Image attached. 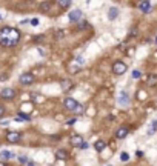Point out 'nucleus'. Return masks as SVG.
Returning <instances> with one entry per match:
<instances>
[{"label": "nucleus", "mask_w": 157, "mask_h": 166, "mask_svg": "<svg viewBox=\"0 0 157 166\" xmlns=\"http://www.w3.org/2000/svg\"><path fill=\"white\" fill-rule=\"evenodd\" d=\"M49 6H51V3H49V2H43L42 5H40V9H42L43 12H46L49 9Z\"/></svg>", "instance_id": "20"}, {"label": "nucleus", "mask_w": 157, "mask_h": 166, "mask_svg": "<svg viewBox=\"0 0 157 166\" xmlns=\"http://www.w3.org/2000/svg\"><path fill=\"white\" fill-rule=\"evenodd\" d=\"M31 25H33V26H37V25H39V19H33V20H31Z\"/></svg>", "instance_id": "26"}, {"label": "nucleus", "mask_w": 157, "mask_h": 166, "mask_svg": "<svg viewBox=\"0 0 157 166\" xmlns=\"http://www.w3.org/2000/svg\"><path fill=\"white\" fill-rule=\"evenodd\" d=\"M86 28H89V23H88V22H80L79 29H86Z\"/></svg>", "instance_id": "22"}, {"label": "nucleus", "mask_w": 157, "mask_h": 166, "mask_svg": "<svg viewBox=\"0 0 157 166\" xmlns=\"http://www.w3.org/2000/svg\"><path fill=\"white\" fill-rule=\"evenodd\" d=\"M139 8H140V11H143V12H150L151 3L150 2H140V3H139Z\"/></svg>", "instance_id": "13"}, {"label": "nucleus", "mask_w": 157, "mask_h": 166, "mask_svg": "<svg viewBox=\"0 0 157 166\" xmlns=\"http://www.w3.org/2000/svg\"><path fill=\"white\" fill-rule=\"evenodd\" d=\"M19 80H20V83L22 85H25V86H28V85H31V83H34V80H35V77L31 72H23L19 77Z\"/></svg>", "instance_id": "3"}, {"label": "nucleus", "mask_w": 157, "mask_h": 166, "mask_svg": "<svg viewBox=\"0 0 157 166\" xmlns=\"http://www.w3.org/2000/svg\"><path fill=\"white\" fill-rule=\"evenodd\" d=\"M148 85H151V86L157 85V75L156 74H151L150 77H148Z\"/></svg>", "instance_id": "16"}, {"label": "nucleus", "mask_w": 157, "mask_h": 166, "mask_svg": "<svg viewBox=\"0 0 157 166\" xmlns=\"http://www.w3.org/2000/svg\"><path fill=\"white\" fill-rule=\"evenodd\" d=\"M80 148H82V149H88V148H89V145H88V143H86V142H83V145H82V146H80Z\"/></svg>", "instance_id": "29"}, {"label": "nucleus", "mask_w": 157, "mask_h": 166, "mask_svg": "<svg viewBox=\"0 0 157 166\" xmlns=\"http://www.w3.org/2000/svg\"><path fill=\"white\" fill-rule=\"evenodd\" d=\"M156 43H157V39H156Z\"/></svg>", "instance_id": "33"}, {"label": "nucleus", "mask_w": 157, "mask_h": 166, "mask_svg": "<svg viewBox=\"0 0 157 166\" xmlns=\"http://www.w3.org/2000/svg\"><path fill=\"white\" fill-rule=\"evenodd\" d=\"M140 71H133V79H140Z\"/></svg>", "instance_id": "24"}, {"label": "nucleus", "mask_w": 157, "mask_h": 166, "mask_svg": "<svg viewBox=\"0 0 157 166\" xmlns=\"http://www.w3.org/2000/svg\"><path fill=\"white\" fill-rule=\"evenodd\" d=\"M3 114H5V108L0 105V117H3Z\"/></svg>", "instance_id": "28"}, {"label": "nucleus", "mask_w": 157, "mask_h": 166, "mask_svg": "<svg viewBox=\"0 0 157 166\" xmlns=\"http://www.w3.org/2000/svg\"><path fill=\"white\" fill-rule=\"evenodd\" d=\"M19 119L26 120V122H29V115H26V114H23V112H19Z\"/></svg>", "instance_id": "23"}, {"label": "nucleus", "mask_w": 157, "mask_h": 166, "mask_svg": "<svg viewBox=\"0 0 157 166\" xmlns=\"http://www.w3.org/2000/svg\"><path fill=\"white\" fill-rule=\"evenodd\" d=\"M105 148H106V143L102 142V140H99V142L94 143V149H96L97 152H102L103 149H105Z\"/></svg>", "instance_id": "12"}, {"label": "nucleus", "mask_w": 157, "mask_h": 166, "mask_svg": "<svg viewBox=\"0 0 157 166\" xmlns=\"http://www.w3.org/2000/svg\"><path fill=\"white\" fill-rule=\"evenodd\" d=\"M80 17H82V11L80 9H74L69 12V20L73 22V23H75V22L80 20Z\"/></svg>", "instance_id": "7"}, {"label": "nucleus", "mask_w": 157, "mask_h": 166, "mask_svg": "<svg viewBox=\"0 0 157 166\" xmlns=\"http://www.w3.org/2000/svg\"><path fill=\"white\" fill-rule=\"evenodd\" d=\"M11 157H12V154L10 151H2L0 152V159L2 160H8V159H11Z\"/></svg>", "instance_id": "17"}, {"label": "nucleus", "mask_w": 157, "mask_h": 166, "mask_svg": "<svg viewBox=\"0 0 157 166\" xmlns=\"http://www.w3.org/2000/svg\"><path fill=\"white\" fill-rule=\"evenodd\" d=\"M83 138H82V136H79V134H75V136H73L71 137V143H73V146H82L83 145Z\"/></svg>", "instance_id": "8"}, {"label": "nucleus", "mask_w": 157, "mask_h": 166, "mask_svg": "<svg viewBox=\"0 0 157 166\" xmlns=\"http://www.w3.org/2000/svg\"><path fill=\"white\" fill-rule=\"evenodd\" d=\"M19 161H20V163H26V161H28V159H26V157H23V155H22L20 159H19Z\"/></svg>", "instance_id": "27"}, {"label": "nucleus", "mask_w": 157, "mask_h": 166, "mask_svg": "<svg viewBox=\"0 0 157 166\" xmlns=\"http://www.w3.org/2000/svg\"><path fill=\"white\" fill-rule=\"evenodd\" d=\"M120 160H122V161H128V160H129L128 152H122V154H120Z\"/></svg>", "instance_id": "21"}, {"label": "nucleus", "mask_w": 157, "mask_h": 166, "mask_svg": "<svg viewBox=\"0 0 157 166\" xmlns=\"http://www.w3.org/2000/svg\"><path fill=\"white\" fill-rule=\"evenodd\" d=\"M0 166H8V165L5 163V161H0Z\"/></svg>", "instance_id": "31"}, {"label": "nucleus", "mask_w": 157, "mask_h": 166, "mask_svg": "<svg viewBox=\"0 0 157 166\" xmlns=\"http://www.w3.org/2000/svg\"><path fill=\"white\" fill-rule=\"evenodd\" d=\"M128 132H129L128 128H119L117 132H116V137H117V138H125L128 136Z\"/></svg>", "instance_id": "10"}, {"label": "nucleus", "mask_w": 157, "mask_h": 166, "mask_svg": "<svg viewBox=\"0 0 157 166\" xmlns=\"http://www.w3.org/2000/svg\"><path fill=\"white\" fill-rule=\"evenodd\" d=\"M20 40V33L16 28H10V26H5V28L0 29V45L5 48H11L16 46Z\"/></svg>", "instance_id": "1"}, {"label": "nucleus", "mask_w": 157, "mask_h": 166, "mask_svg": "<svg viewBox=\"0 0 157 166\" xmlns=\"http://www.w3.org/2000/svg\"><path fill=\"white\" fill-rule=\"evenodd\" d=\"M69 88H71V82L69 80H63V82H62V89H63V91H68Z\"/></svg>", "instance_id": "19"}, {"label": "nucleus", "mask_w": 157, "mask_h": 166, "mask_svg": "<svg viewBox=\"0 0 157 166\" xmlns=\"http://www.w3.org/2000/svg\"><path fill=\"white\" fill-rule=\"evenodd\" d=\"M113 72L116 75H123L125 72H126V65H125L123 62H116V63L113 65Z\"/></svg>", "instance_id": "2"}, {"label": "nucleus", "mask_w": 157, "mask_h": 166, "mask_svg": "<svg viewBox=\"0 0 157 166\" xmlns=\"http://www.w3.org/2000/svg\"><path fill=\"white\" fill-rule=\"evenodd\" d=\"M156 129H157V120H152L151 126H150V129H148V136H152V134L156 132Z\"/></svg>", "instance_id": "15"}, {"label": "nucleus", "mask_w": 157, "mask_h": 166, "mask_svg": "<svg viewBox=\"0 0 157 166\" xmlns=\"http://www.w3.org/2000/svg\"><path fill=\"white\" fill-rule=\"evenodd\" d=\"M29 166H34V163H33V161H31V163H29Z\"/></svg>", "instance_id": "32"}, {"label": "nucleus", "mask_w": 157, "mask_h": 166, "mask_svg": "<svg viewBox=\"0 0 157 166\" xmlns=\"http://www.w3.org/2000/svg\"><path fill=\"white\" fill-rule=\"evenodd\" d=\"M129 98H128V92L126 91H122L120 92V98H119V103L120 105H128Z\"/></svg>", "instance_id": "11"}, {"label": "nucleus", "mask_w": 157, "mask_h": 166, "mask_svg": "<svg viewBox=\"0 0 157 166\" xmlns=\"http://www.w3.org/2000/svg\"><path fill=\"white\" fill-rule=\"evenodd\" d=\"M20 137H22L20 132L11 131V132L6 134V142H10V143H17V142H20Z\"/></svg>", "instance_id": "5"}, {"label": "nucleus", "mask_w": 157, "mask_h": 166, "mask_svg": "<svg viewBox=\"0 0 157 166\" xmlns=\"http://www.w3.org/2000/svg\"><path fill=\"white\" fill-rule=\"evenodd\" d=\"M74 112H75V114H82V112H83V108H82V106L79 105V106H77V109H75Z\"/></svg>", "instance_id": "25"}, {"label": "nucleus", "mask_w": 157, "mask_h": 166, "mask_svg": "<svg viewBox=\"0 0 157 166\" xmlns=\"http://www.w3.org/2000/svg\"><path fill=\"white\" fill-rule=\"evenodd\" d=\"M56 157H57L59 160H68V159H69V154H68L65 149H59V151L56 152Z\"/></svg>", "instance_id": "9"}, {"label": "nucleus", "mask_w": 157, "mask_h": 166, "mask_svg": "<svg viewBox=\"0 0 157 166\" xmlns=\"http://www.w3.org/2000/svg\"><path fill=\"white\" fill-rule=\"evenodd\" d=\"M66 123H68V125H74V123H75V119H71V120H68Z\"/></svg>", "instance_id": "30"}, {"label": "nucleus", "mask_w": 157, "mask_h": 166, "mask_svg": "<svg viewBox=\"0 0 157 166\" xmlns=\"http://www.w3.org/2000/svg\"><path fill=\"white\" fill-rule=\"evenodd\" d=\"M77 106H79V103L75 102L73 97L65 98V108H66V109H69V111H75V109H77Z\"/></svg>", "instance_id": "6"}, {"label": "nucleus", "mask_w": 157, "mask_h": 166, "mask_svg": "<svg viewBox=\"0 0 157 166\" xmlns=\"http://www.w3.org/2000/svg\"><path fill=\"white\" fill-rule=\"evenodd\" d=\"M0 97H2L3 100H12V98L16 97V89H12V88H5L2 92H0Z\"/></svg>", "instance_id": "4"}, {"label": "nucleus", "mask_w": 157, "mask_h": 166, "mask_svg": "<svg viewBox=\"0 0 157 166\" xmlns=\"http://www.w3.org/2000/svg\"><path fill=\"white\" fill-rule=\"evenodd\" d=\"M57 5H59L60 8H69L71 6V2H68V0H59Z\"/></svg>", "instance_id": "18"}, {"label": "nucleus", "mask_w": 157, "mask_h": 166, "mask_svg": "<svg viewBox=\"0 0 157 166\" xmlns=\"http://www.w3.org/2000/svg\"><path fill=\"white\" fill-rule=\"evenodd\" d=\"M117 16H119V9H117V8H111V9H109V12H108L109 20H114Z\"/></svg>", "instance_id": "14"}]
</instances>
